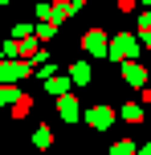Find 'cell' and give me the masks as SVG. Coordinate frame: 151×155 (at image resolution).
<instances>
[{
  "mask_svg": "<svg viewBox=\"0 0 151 155\" xmlns=\"http://www.w3.org/2000/svg\"><path fill=\"white\" fill-rule=\"evenodd\" d=\"M135 53H139V37H131V33H119L110 41V57H135Z\"/></svg>",
  "mask_w": 151,
  "mask_h": 155,
  "instance_id": "6da1fadb",
  "label": "cell"
},
{
  "mask_svg": "<svg viewBox=\"0 0 151 155\" xmlns=\"http://www.w3.org/2000/svg\"><path fill=\"white\" fill-rule=\"evenodd\" d=\"M90 78H94V74H90V65H86V61H78V65H70V82H78V86H86Z\"/></svg>",
  "mask_w": 151,
  "mask_h": 155,
  "instance_id": "277c9868",
  "label": "cell"
},
{
  "mask_svg": "<svg viewBox=\"0 0 151 155\" xmlns=\"http://www.w3.org/2000/svg\"><path fill=\"white\" fill-rule=\"evenodd\" d=\"M57 110H61V123H78V102H74V98H61Z\"/></svg>",
  "mask_w": 151,
  "mask_h": 155,
  "instance_id": "5b68a950",
  "label": "cell"
},
{
  "mask_svg": "<svg viewBox=\"0 0 151 155\" xmlns=\"http://www.w3.org/2000/svg\"><path fill=\"white\" fill-rule=\"evenodd\" d=\"M131 151H135V147H131V139H119V143L110 147V155H131Z\"/></svg>",
  "mask_w": 151,
  "mask_h": 155,
  "instance_id": "8fae6325",
  "label": "cell"
},
{
  "mask_svg": "<svg viewBox=\"0 0 151 155\" xmlns=\"http://www.w3.org/2000/svg\"><path fill=\"white\" fill-rule=\"evenodd\" d=\"M29 110H33V98H29V94H21V98L12 102V110H8V114H12V118H25Z\"/></svg>",
  "mask_w": 151,
  "mask_h": 155,
  "instance_id": "8992f818",
  "label": "cell"
},
{
  "mask_svg": "<svg viewBox=\"0 0 151 155\" xmlns=\"http://www.w3.org/2000/svg\"><path fill=\"white\" fill-rule=\"evenodd\" d=\"M82 45H86V53H94V57L110 53V45H106V33H102V29H90L86 37H82Z\"/></svg>",
  "mask_w": 151,
  "mask_h": 155,
  "instance_id": "7a4b0ae2",
  "label": "cell"
},
{
  "mask_svg": "<svg viewBox=\"0 0 151 155\" xmlns=\"http://www.w3.org/2000/svg\"><path fill=\"white\" fill-rule=\"evenodd\" d=\"M135 4H151V0H135Z\"/></svg>",
  "mask_w": 151,
  "mask_h": 155,
  "instance_id": "4fadbf2b",
  "label": "cell"
},
{
  "mask_svg": "<svg viewBox=\"0 0 151 155\" xmlns=\"http://www.w3.org/2000/svg\"><path fill=\"white\" fill-rule=\"evenodd\" d=\"M33 143H37V147L45 151V147H49V127H37V135H33Z\"/></svg>",
  "mask_w": 151,
  "mask_h": 155,
  "instance_id": "9c48e42d",
  "label": "cell"
},
{
  "mask_svg": "<svg viewBox=\"0 0 151 155\" xmlns=\"http://www.w3.org/2000/svg\"><path fill=\"white\" fill-rule=\"evenodd\" d=\"M86 123L94 127V131H106V127H110V106H90L86 110Z\"/></svg>",
  "mask_w": 151,
  "mask_h": 155,
  "instance_id": "3957f363",
  "label": "cell"
},
{
  "mask_svg": "<svg viewBox=\"0 0 151 155\" xmlns=\"http://www.w3.org/2000/svg\"><path fill=\"white\" fill-rule=\"evenodd\" d=\"M123 74H127V82H131V86H143V82H147V74L139 70V65H127Z\"/></svg>",
  "mask_w": 151,
  "mask_h": 155,
  "instance_id": "52a82bcc",
  "label": "cell"
},
{
  "mask_svg": "<svg viewBox=\"0 0 151 155\" xmlns=\"http://www.w3.org/2000/svg\"><path fill=\"white\" fill-rule=\"evenodd\" d=\"M123 118H127V123H139V118H143V106H135V102H127V106H123Z\"/></svg>",
  "mask_w": 151,
  "mask_h": 155,
  "instance_id": "ba28073f",
  "label": "cell"
},
{
  "mask_svg": "<svg viewBox=\"0 0 151 155\" xmlns=\"http://www.w3.org/2000/svg\"><path fill=\"white\" fill-rule=\"evenodd\" d=\"M45 86H49V94H65V78H45Z\"/></svg>",
  "mask_w": 151,
  "mask_h": 155,
  "instance_id": "30bf717a",
  "label": "cell"
},
{
  "mask_svg": "<svg viewBox=\"0 0 151 155\" xmlns=\"http://www.w3.org/2000/svg\"><path fill=\"white\" fill-rule=\"evenodd\" d=\"M139 155H151V143H147V147H143V151H139Z\"/></svg>",
  "mask_w": 151,
  "mask_h": 155,
  "instance_id": "7c38bea8",
  "label": "cell"
}]
</instances>
